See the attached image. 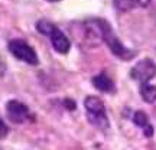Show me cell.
<instances>
[{"label": "cell", "mask_w": 156, "mask_h": 150, "mask_svg": "<svg viewBox=\"0 0 156 150\" xmlns=\"http://www.w3.org/2000/svg\"><path fill=\"white\" fill-rule=\"evenodd\" d=\"M65 106H67L69 110H74V108L77 107V106H75V103H73L71 100H67V101H65Z\"/></svg>", "instance_id": "obj_13"}, {"label": "cell", "mask_w": 156, "mask_h": 150, "mask_svg": "<svg viewBox=\"0 0 156 150\" xmlns=\"http://www.w3.org/2000/svg\"><path fill=\"white\" fill-rule=\"evenodd\" d=\"M5 72H6V64H5V61L0 58V78L5 75Z\"/></svg>", "instance_id": "obj_12"}, {"label": "cell", "mask_w": 156, "mask_h": 150, "mask_svg": "<svg viewBox=\"0 0 156 150\" xmlns=\"http://www.w3.org/2000/svg\"><path fill=\"white\" fill-rule=\"evenodd\" d=\"M156 75V64L149 58H145L139 61L130 71V77L139 81L140 84L149 82L152 78Z\"/></svg>", "instance_id": "obj_4"}, {"label": "cell", "mask_w": 156, "mask_h": 150, "mask_svg": "<svg viewBox=\"0 0 156 150\" xmlns=\"http://www.w3.org/2000/svg\"><path fill=\"white\" fill-rule=\"evenodd\" d=\"M48 2H59V0H48Z\"/></svg>", "instance_id": "obj_14"}, {"label": "cell", "mask_w": 156, "mask_h": 150, "mask_svg": "<svg viewBox=\"0 0 156 150\" xmlns=\"http://www.w3.org/2000/svg\"><path fill=\"white\" fill-rule=\"evenodd\" d=\"M133 121L134 124L140 127L143 130V133H145L146 137H152V134H153V127H152V124L149 123V118L146 116L143 111H136L133 116Z\"/></svg>", "instance_id": "obj_9"}, {"label": "cell", "mask_w": 156, "mask_h": 150, "mask_svg": "<svg viewBox=\"0 0 156 150\" xmlns=\"http://www.w3.org/2000/svg\"><path fill=\"white\" fill-rule=\"evenodd\" d=\"M114 7L120 12H130L137 7H146L151 0H113Z\"/></svg>", "instance_id": "obj_7"}, {"label": "cell", "mask_w": 156, "mask_h": 150, "mask_svg": "<svg viewBox=\"0 0 156 150\" xmlns=\"http://www.w3.org/2000/svg\"><path fill=\"white\" fill-rule=\"evenodd\" d=\"M84 107L87 110V118H88V121L94 127H97L98 130H103V131H106L107 128L110 127V121L107 118L104 103L98 97H95V95L87 97L85 101H84Z\"/></svg>", "instance_id": "obj_1"}, {"label": "cell", "mask_w": 156, "mask_h": 150, "mask_svg": "<svg viewBox=\"0 0 156 150\" xmlns=\"http://www.w3.org/2000/svg\"><path fill=\"white\" fill-rule=\"evenodd\" d=\"M9 133V127L6 126V123L0 118V139H5L6 136Z\"/></svg>", "instance_id": "obj_11"}, {"label": "cell", "mask_w": 156, "mask_h": 150, "mask_svg": "<svg viewBox=\"0 0 156 150\" xmlns=\"http://www.w3.org/2000/svg\"><path fill=\"white\" fill-rule=\"evenodd\" d=\"M140 95L142 98L146 101V103H155L156 101V87L155 85H151L149 82L146 84H140Z\"/></svg>", "instance_id": "obj_10"}, {"label": "cell", "mask_w": 156, "mask_h": 150, "mask_svg": "<svg viewBox=\"0 0 156 150\" xmlns=\"http://www.w3.org/2000/svg\"><path fill=\"white\" fill-rule=\"evenodd\" d=\"M9 51L12 52V55L17 58L19 61H23L29 64V65H38V55H36V52L35 49L28 45L25 40L22 39H13L9 42Z\"/></svg>", "instance_id": "obj_3"}, {"label": "cell", "mask_w": 156, "mask_h": 150, "mask_svg": "<svg viewBox=\"0 0 156 150\" xmlns=\"http://www.w3.org/2000/svg\"><path fill=\"white\" fill-rule=\"evenodd\" d=\"M36 29H38V32H41L42 35H45V36H48L51 39V44H52V46H54V49L56 52L67 54L69 51V48H71L69 39L62 33L54 23L48 22V20H39L36 23Z\"/></svg>", "instance_id": "obj_2"}, {"label": "cell", "mask_w": 156, "mask_h": 150, "mask_svg": "<svg viewBox=\"0 0 156 150\" xmlns=\"http://www.w3.org/2000/svg\"><path fill=\"white\" fill-rule=\"evenodd\" d=\"M103 40L108 45L110 51H112L117 58H120V59H126V61H127V59H132L133 52L123 46V44L117 39L116 35H114V32H113V29H112L110 25H107L106 26V30H104V33H103Z\"/></svg>", "instance_id": "obj_5"}, {"label": "cell", "mask_w": 156, "mask_h": 150, "mask_svg": "<svg viewBox=\"0 0 156 150\" xmlns=\"http://www.w3.org/2000/svg\"><path fill=\"white\" fill-rule=\"evenodd\" d=\"M93 85H94L97 89H100L103 92H112L114 91V84H113L112 78L106 75V74H98L93 78Z\"/></svg>", "instance_id": "obj_8"}, {"label": "cell", "mask_w": 156, "mask_h": 150, "mask_svg": "<svg viewBox=\"0 0 156 150\" xmlns=\"http://www.w3.org/2000/svg\"><path fill=\"white\" fill-rule=\"evenodd\" d=\"M6 113L12 123H23L29 118V108L26 104H23L17 100H10L6 104Z\"/></svg>", "instance_id": "obj_6"}, {"label": "cell", "mask_w": 156, "mask_h": 150, "mask_svg": "<svg viewBox=\"0 0 156 150\" xmlns=\"http://www.w3.org/2000/svg\"><path fill=\"white\" fill-rule=\"evenodd\" d=\"M0 150H2V149H0Z\"/></svg>", "instance_id": "obj_15"}]
</instances>
